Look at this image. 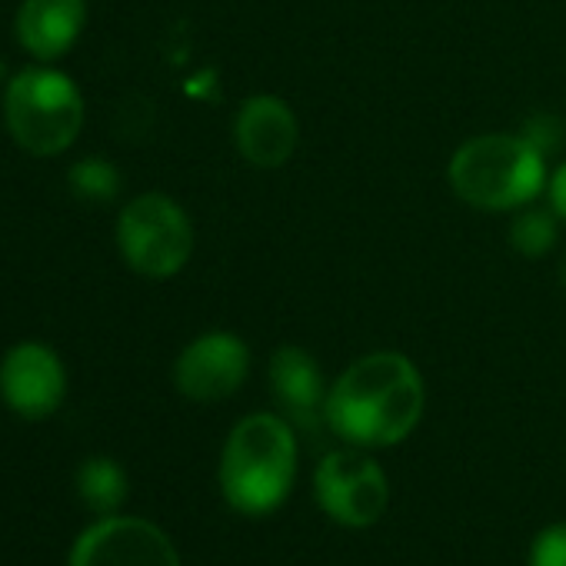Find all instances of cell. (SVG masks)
<instances>
[{
    "label": "cell",
    "instance_id": "7c38bea8",
    "mask_svg": "<svg viewBox=\"0 0 566 566\" xmlns=\"http://www.w3.org/2000/svg\"><path fill=\"white\" fill-rule=\"evenodd\" d=\"M87 28V0H21L14 14V38L38 64L67 57Z\"/></svg>",
    "mask_w": 566,
    "mask_h": 566
},
{
    "label": "cell",
    "instance_id": "7a4b0ae2",
    "mask_svg": "<svg viewBox=\"0 0 566 566\" xmlns=\"http://www.w3.org/2000/svg\"><path fill=\"white\" fill-rule=\"evenodd\" d=\"M297 427L270 410L247 413L223 440L217 483L230 510L243 516L276 513L297 483Z\"/></svg>",
    "mask_w": 566,
    "mask_h": 566
},
{
    "label": "cell",
    "instance_id": "e0dca14e",
    "mask_svg": "<svg viewBox=\"0 0 566 566\" xmlns=\"http://www.w3.org/2000/svg\"><path fill=\"white\" fill-rule=\"evenodd\" d=\"M546 203L556 210V217L566 223V160L549 174L546 180Z\"/></svg>",
    "mask_w": 566,
    "mask_h": 566
},
{
    "label": "cell",
    "instance_id": "5bb4252c",
    "mask_svg": "<svg viewBox=\"0 0 566 566\" xmlns=\"http://www.w3.org/2000/svg\"><path fill=\"white\" fill-rule=\"evenodd\" d=\"M516 217L510 220V230H506V240H510V247L520 253V256H526V260H536V256H546L553 247H556V240H559V217H556V210L546 203V207H539V203H526V207H520V210H513Z\"/></svg>",
    "mask_w": 566,
    "mask_h": 566
},
{
    "label": "cell",
    "instance_id": "ba28073f",
    "mask_svg": "<svg viewBox=\"0 0 566 566\" xmlns=\"http://www.w3.org/2000/svg\"><path fill=\"white\" fill-rule=\"evenodd\" d=\"M0 400L21 420H48L67 400V367L44 340H21L0 357Z\"/></svg>",
    "mask_w": 566,
    "mask_h": 566
},
{
    "label": "cell",
    "instance_id": "4fadbf2b",
    "mask_svg": "<svg viewBox=\"0 0 566 566\" xmlns=\"http://www.w3.org/2000/svg\"><path fill=\"white\" fill-rule=\"evenodd\" d=\"M74 480H77V493L84 506L97 516H114L127 503L130 480H127V470L114 457H87L77 467Z\"/></svg>",
    "mask_w": 566,
    "mask_h": 566
},
{
    "label": "cell",
    "instance_id": "2e32d148",
    "mask_svg": "<svg viewBox=\"0 0 566 566\" xmlns=\"http://www.w3.org/2000/svg\"><path fill=\"white\" fill-rule=\"evenodd\" d=\"M526 566H566V523H549L533 536Z\"/></svg>",
    "mask_w": 566,
    "mask_h": 566
},
{
    "label": "cell",
    "instance_id": "8fae6325",
    "mask_svg": "<svg viewBox=\"0 0 566 566\" xmlns=\"http://www.w3.org/2000/svg\"><path fill=\"white\" fill-rule=\"evenodd\" d=\"M266 384L280 403V413L297 430H317L324 423L331 384L324 380V370L311 350L294 344L276 347L266 367Z\"/></svg>",
    "mask_w": 566,
    "mask_h": 566
},
{
    "label": "cell",
    "instance_id": "8992f818",
    "mask_svg": "<svg viewBox=\"0 0 566 566\" xmlns=\"http://www.w3.org/2000/svg\"><path fill=\"white\" fill-rule=\"evenodd\" d=\"M317 506L344 530H370L390 506V480L384 467L360 447H337L314 470Z\"/></svg>",
    "mask_w": 566,
    "mask_h": 566
},
{
    "label": "cell",
    "instance_id": "9c48e42d",
    "mask_svg": "<svg viewBox=\"0 0 566 566\" xmlns=\"http://www.w3.org/2000/svg\"><path fill=\"white\" fill-rule=\"evenodd\" d=\"M250 374V347L230 331L193 337L174 360V387L193 403H220L233 397Z\"/></svg>",
    "mask_w": 566,
    "mask_h": 566
},
{
    "label": "cell",
    "instance_id": "30bf717a",
    "mask_svg": "<svg viewBox=\"0 0 566 566\" xmlns=\"http://www.w3.org/2000/svg\"><path fill=\"white\" fill-rule=\"evenodd\" d=\"M233 147L256 170H280L301 147V120L294 107L273 97L253 94L233 114Z\"/></svg>",
    "mask_w": 566,
    "mask_h": 566
},
{
    "label": "cell",
    "instance_id": "3957f363",
    "mask_svg": "<svg viewBox=\"0 0 566 566\" xmlns=\"http://www.w3.org/2000/svg\"><path fill=\"white\" fill-rule=\"evenodd\" d=\"M546 154L523 134H476L463 140L450 164V190L473 210L510 213L546 193Z\"/></svg>",
    "mask_w": 566,
    "mask_h": 566
},
{
    "label": "cell",
    "instance_id": "5b68a950",
    "mask_svg": "<svg viewBox=\"0 0 566 566\" xmlns=\"http://www.w3.org/2000/svg\"><path fill=\"white\" fill-rule=\"evenodd\" d=\"M114 240L124 263L144 280H170L193 256V223L187 210L160 190L137 193L124 203Z\"/></svg>",
    "mask_w": 566,
    "mask_h": 566
},
{
    "label": "cell",
    "instance_id": "9a60e30c",
    "mask_svg": "<svg viewBox=\"0 0 566 566\" xmlns=\"http://www.w3.org/2000/svg\"><path fill=\"white\" fill-rule=\"evenodd\" d=\"M67 187L74 197H81L87 203H107L120 193L124 174L107 157H81L67 170Z\"/></svg>",
    "mask_w": 566,
    "mask_h": 566
},
{
    "label": "cell",
    "instance_id": "ac0fdd59",
    "mask_svg": "<svg viewBox=\"0 0 566 566\" xmlns=\"http://www.w3.org/2000/svg\"><path fill=\"white\" fill-rule=\"evenodd\" d=\"M8 81H11V71H8L4 57H0V91H4V87H8Z\"/></svg>",
    "mask_w": 566,
    "mask_h": 566
},
{
    "label": "cell",
    "instance_id": "6da1fadb",
    "mask_svg": "<svg viewBox=\"0 0 566 566\" xmlns=\"http://www.w3.org/2000/svg\"><path fill=\"white\" fill-rule=\"evenodd\" d=\"M427 384L417 364L397 350L357 357L327 390V430L360 450H387L403 443L423 420Z\"/></svg>",
    "mask_w": 566,
    "mask_h": 566
},
{
    "label": "cell",
    "instance_id": "52a82bcc",
    "mask_svg": "<svg viewBox=\"0 0 566 566\" xmlns=\"http://www.w3.org/2000/svg\"><path fill=\"white\" fill-rule=\"evenodd\" d=\"M67 566H180V553L157 523L114 513L74 539Z\"/></svg>",
    "mask_w": 566,
    "mask_h": 566
},
{
    "label": "cell",
    "instance_id": "d6986e66",
    "mask_svg": "<svg viewBox=\"0 0 566 566\" xmlns=\"http://www.w3.org/2000/svg\"><path fill=\"white\" fill-rule=\"evenodd\" d=\"M559 283H563V291H566V247H563V253H559Z\"/></svg>",
    "mask_w": 566,
    "mask_h": 566
},
{
    "label": "cell",
    "instance_id": "277c9868",
    "mask_svg": "<svg viewBox=\"0 0 566 566\" xmlns=\"http://www.w3.org/2000/svg\"><path fill=\"white\" fill-rule=\"evenodd\" d=\"M4 127L11 140L31 157L67 154L84 130V94L77 81L57 64H28L11 74L0 91Z\"/></svg>",
    "mask_w": 566,
    "mask_h": 566
}]
</instances>
